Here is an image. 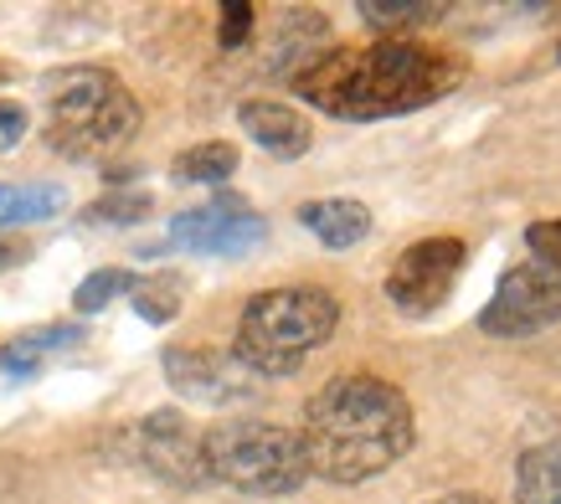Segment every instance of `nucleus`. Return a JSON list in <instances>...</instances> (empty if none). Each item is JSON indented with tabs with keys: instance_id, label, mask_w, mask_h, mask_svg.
Masks as SVG:
<instances>
[{
	"instance_id": "obj_1",
	"label": "nucleus",
	"mask_w": 561,
	"mask_h": 504,
	"mask_svg": "<svg viewBox=\"0 0 561 504\" xmlns=\"http://www.w3.org/2000/svg\"><path fill=\"white\" fill-rule=\"evenodd\" d=\"M463 83V62L433 42H371V47H335L309 57L294 72V93L330 118H402L427 103L448 99Z\"/></svg>"
},
{
	"instance_id": "obj_2",
	"label": "nucleus",
	"mask_w": 561,
	"mask_h": 504,
	"mask_svg": "<svg viewBox=\"0 0 561 504\" xmlns=\"http://www.w3.org/2000/svg\"><path fill=\"white\" fill-rule=\"evenodd\" d=\"M412 406L402 387H391L371 370H351L324 381L305 406V463L324 484H366L391 463H402L412 448Z\"/></svg>"
},
{
	"instance_id": "obj_3",
	"label": "nucleus",
	"mask_w": 561,
	"mask_h": 504,
	"mask_svg": "<svg viewBox=\"0 0 561 504\" xmlns=\"http://www.w3.org/2000/svg\"><path fill=\"white\" fill-rule=\"evenodd\" d=\"M341 324V299L320 284H284L263 288L242 303L238 335H232V355L263 376H294L309 360V351H320L324 340Z\"/></svg>"
},
{
	"instance_id": "obj_4",
	"label": "nucleus",
	"mask_w": 561,
	"mask_h": 504,
	"mask_svg": "<svg viewBox=\"0 0 561 504\" xmlns=\"http://www.w3.org/2000/svg\"><path fill=\"white\" fill-rule=\"evenodd\" d=\"M135 129L139 103L108 68H68L47 83V145L57 154H108L129 145Z\"/></svg>"
},
{
	"instance_id": "obj_5",
	"label": "nucleus",
	"mask_w": 561,
	"mask_h": 504,
	"mask_svg": "<svg viewBox=\"0 0 561 504\" xmlns=\"http://www.w3.org/2000/svg\"><path fill=\"white\" fill-rule=\"evenodd\" d=\"M202 458L206 479L238 489V494H253V500H284L294 489H305L309 479L299 433L257 417H232L202 433Z\"/></svg>"
},
{
	"instance_id": "obj_6",
	"label": "nucleus",
	"mask_w": 561,
	"mask_h": 504,
	"mask_svg": "<svg viewBox=\"0 0 561 504\" xmlns=\"http://www.w3.org/2000/svg\"><path fill=\"white\" fill-rule=\"evenodd\" d=\"M551 324H561V273L541 257L511 263L479 314V330L494 340H530Z\"/></svg>"
},
{
	"instance_id": "obj_7",
	"label": "nucleus",
	"mask_w": 561,
	"mask_h": 504,
	"mask_svg": "<svg viewBox=\"0 0 561 504\" xmlns=\"http://www.w3.org/2000/svg\"><path fill=\"white\" fill-rule=\"evenodd\" d=\"M463 257H469V248H463L459 237H417L412 248L397 252V263H391L387 273V299L402 309V314H412V320H427L433 309H443L448 303V294H454V284H459L463 273Z\"/></svg>"
},
{
	"instance_id": "obj_8",
	"label": "nucleus",
	"mask_w": 561,
	"mask_h": 504,
	"mask_svg": "<svg viewBox=\"0 0 561 504\" xmlns=\"http://www.w3.org/2000/svg\"><path fill=\"white\" fill-rule=\"evenodd\" d=\"M263 237H268V221L257 217L242 196H232V191H221V196H211L206 206L181 211V217L171 221L175 248L202 252V257H242V252H253Z\"/></svg>"
},
{
	"instance_id": "obj_9",
	"label": "nucleus",
	"mask_w": 561,
	"mask_h": 504,
	"mask_svg": "<svg viewBox=\"0 0 561 504\" xmlns=\"http://www.w3.org/2000/svg\"><path fill=\"white\" fill-rule=\"evenodd\" d=\"M165 381L175 397L202 406H232V402H253L257 397V376L242 366L232 351H206V345H175L165 351Z\"/></svg>"
},
{
	"instance_id": "obj_10",
	"label": "nucleus",
	"mask_w": 561,
	"mask_h": 504,
	"mask_svg": "<svg viewBox=\"0 0 561 504\" xmlns=\"http://www.w3.org/2000/svg\"><path fill=\"white\" fill-rule=\"evenodd\" d=\"M139 458L154 479H165L175 489H202L211 484L206 479V458H202V433L186 422V412L175 406H160L150 417L139 422Z\"/></svg>"
},
{
	"instance_id": "obj_11",
	"label": "nucleus",
	"mask_w": 561,
	"mask_h": 504,
	"mask_svg": "<svg viewBox=\"0 0 561 504\" xmlns=\"http://www.w3.org/2000/svg\"><path fill=\"white\" fill-rule=\"evenodd\" d=\"M238 124L242 135L253 139L257 150H268L273 160H299L309 154L314 145V129H309V118L289 103H273V99H248L238 108Z\"/></svg>"
},
{
	"instance_id": "obj_12",
	"label": "nucleus",
	"mask_w": 561,
	"mask_h": 504,
	"mask_svg": "<svg viewBox=\"0 0 561 504\" xmlns=\"http://www.w3.org/2000/svg\"><path fill=\"white\" fill-rule=\"evenodd\" d=\"M299 221L314 232L320 248L345 252V248H356V242H366V232H371V206L351 202V196H324V202L299 206Z\"/></svg>"
},
{
	"instance_id": "obj_13",
	"label": "nucleus",
	"mask_w": 561,
	"mask_h": 504,
	"mask_svg": "<svg viewBox=\"0 0 561 504\" xmlns=\"http://www.w3.org/2000/svg\"><path fill=\"white\" fill-rule=\"evenodd\" d=\"M515 504H561V437L530 443L515 458Z\"/></svg>"
},
{
	"instance_id": "obj_14",
	"label": "nucleus",
	"mask_w": 561,
	"mask_h": 504,
	"mask_svg": "<svg viewBox=\"0 0 561 504\" xmlns=\"http://www.w3.org/2000/svg\"><path fill=\"white\" fill-rule=\"evenodd\" d=\"M360 21L371 26L381 42H412V32H423V26H438L448 16V5L443 0H417V5H387V0H360L356 5Z\"/></svg>"
},
{
	"instance_id": "obj_15",
	"label": "nucleus",
	"mask_w": 561,
	"mask_h": 504,
	"mask_svg": "<svg viewBox=\"0 0 561 504\" xmlns=\"http://www.w3.org/2000/svg\"><path fill=\"white\" fill-rule=\"evenodd\" d=\"M242 165V154L227 145V139H206V145H191L181 160H175V175L181 181H206V185H217V181H232Z\"/></svg>"
},
{
	"instance_id": "obj_16",
	"label": "nucleus",
	"mask_w": 561,
	"mask_h": 504,
	"mask_svg": "<svg viewBox=\"0 0 561 504\" xmlns=\"http://www.w3.org/2000/svg\"><path fill=\"white\" fill-rule=\"evenodd\" d=\"M83 340V330L78 324H42V330H26V335H16L5 351H0V366L5 370H32V360L42 351H62V345H78Z\"/></svg>"
},
{
	"instance_id": "obj_17",
	"label": "nucleus",
	"mask_w": 561,
	"mask_h": 504,
	"mask_svg": "<svg viewBox=\"0 0 561 504\" xmlns=\"http://www.w3.org/2000/svg\"><path fill=\"white\" fill-rule=\"evenodd\" d=\"M62 211L57 185H0V227L5 221H42Z\"/></svg>"
},
{
	"instance_id": "obj_18",
	"label": "nucleus",
	"mask_w": 561,
	"mask_h": 504,
	"mask_svg": "<svg viewBox=\"0 0 561 504\" xmlns=\"http://www.w3.org/2000/svg\"><path fill=\"white\" fill-rule=\"evenodd\" d=\"M139 278L135 273H124V268H99V273H88L83 284L72 288V309L78 314H99V309H108V303L119 299V294H129Z\"/></svg>"
},
{
	"instance_id": "obj_19",
	"label": "nucleus",
	"mask_w": 561,
	"mask_h": 504,
	"mask_svg": "<svg viewBox=\"0 0 561 504\" xmlns=\"http://www.w3.org/2000/svg\"><path fill=\"white\" fill-rule=\"evenodd\" d=\"M129 294H135V314L145 324H171L181 314V284L175 278H139Z\"/></svg>"
},
{
	"instance_id": "obj_20",
	"label": "nucleus",
	"mask_w": 561,
	"mask_h": 504,
	"mask_svg": "<svg viewBox=\"0 0 561 504\" xmlns=\"http://www.w3.org/2000/svg\"><path fill=\"white\" fill-rule=\"evenodd\" d=\"M150 217V196L145 191H108L103 202H93L83 211V221H108V227H135Z\"/></svg>"
},
{
	"instance_id": "obj_21",
	"label": "nucleus",
	"mask_w": 561,
	"mask_h": 504,
	"mask_svg": "<svg viewBox=\"0 0 561 504\" xmlns=\"http://www.w3.org/2000/svg\"><path fill=\"white\" fill-rule=\"evenodd\" d=\"M217 42L221 47H242V42H248V36H253V5H248V0H227V5H221L217 11Z\"/></svg>"
},
{
	"instance_id": "obj_22",
	"label": "nucleus",
	"mask_w": 561,
	"mask_h": 504,
	"mask_svg": "<svg viewBox=\"0 0 561 504\" xmlns=\"http://www.w3.org/2000/svg\"><path fill=\"white\" fill-rule=\"evenodd\" d=\"M526 248H530V257H541V263H551V268L561 273V217L530 221V227H526Z\"/></svg>"
},
{
	"instance_id": "obj_23",
	"label": "nucleus",
	"mask_w": 561,
	"mask_h": 504,
	"mask_svg": "<svg viewBox=\"0 0 561 504\" xmlns=\"http://www.w3.org/2000/svg\"><path fill=\"white\" fill-rule=\"evenodd\" d=\"M21 135H26V108L11 99H0V154L5 150H16Z\"/></svg>"
},
{
	"instance_id": "obj_24",
	"label": "nucleus",
	"mask_w": 561,
	"mask_h": 504,
	"mask_svg": "<svg viewBox=\"0 0 561 504\" xmlns=\"http://www.w3.org/2000/svg\"><path fill=\"white\" fill-rule=\"evenodd\" d=\"M423 504H494L490 494H438V500H423Z\"/></svg>"
},
{
	"instance_id": "obj_25",
	"label": "nucleus",
	"mask_w": 561,
	"mask_h": 504,
	"mask_svg": "<svg viewBox=\"0 0 561 504\" xmlns=\"http://www.w3.org/2000/svg\"><path fill=\"white\" fill-rule=\"evenodd\" d=\"M5 78H11V68H0V83H5Z\"/></svg>"
}]
</instances>
